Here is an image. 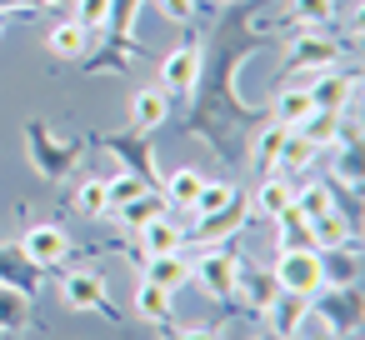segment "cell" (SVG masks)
Masks as SVG:
<instances>
[{
    "instance_id": "1",
    "label": "cell",
    "mask_w": 365,
    "mask_h": 340,
    "mask_svg": "<svg viewBox=\"0 0 365 340\" xmlns=\"http://www.w3.org/2000/svg\"><path fill=\"white\" fill-rule=\"evenodd\" d=\"M26 140H31V165H36L41 175H51V180L71 175V170H76V160H81V145H76V140L51 135L41 120H31V125H26Z\"/></svg>"
},
{
    "instance_id": "2",
    "label": "cell",
    "mask_w": 365,
    "mask_h": 340,
    "mask_svg": "<svg viewBox=\"0 0 365 340\" xmlns=\"http://www.w3.org/2000/svg\"><path fill=\"white\" fill-rule=\"evenodd\" d=\"M61 300L66 310H81V315H106V320H120V310L110 305V290H106V275L101 270H71L66 285H61Z\"/></svg>"
},
{
    "instance_id": "3",
    "label": "cell",
    "mask_w": 365,
    "mask_h": 340,
    "mask_svg": "<svg viewBox=\"0 0 365 340\" xmlns=\"http://www.w3.org/2000/svg\"><path fill=\"white\" fill-rule=\"evenodd\" d=\"M275 285L280 290H295V295H320V250H285L275 265Z\"/></svg>"
},
{
    "instance_id": "4",
    "label": "cell",
    "mask_w": 365,
    "mask_h": 340,
    "mask_svg": "<svg viewBox=\"0 0 365 340\" xmlns=\"http://www.w3.org/2000/svg\"><path fill=\"white\" fill-rule=\"evenodd\" d=\"M235 270H240L235 250H205V255L190 265V280H195L205 295H215V300H230V295H235Z\"/></svg>"
},
{
    "instance_id": "5",
    "label": "cell",
    "mask_w": 365,
    "mask_h": 340,
    "mask_svg": "<svg viewBox=\"0 0 365 340\" xmlns=\"http://www.w3.org/2000/svg\"><path fill=\"white\" fill-rule=\"evenodd\" d=\"M21 250L31 255V265H36V270H56V265L71 255V235H66L56 220H41V225H31V230H26Z\"/></svg>"
},
{
    "instance_id": "6",
    "label": "cell",
    "mask_w": 365,
    "mask_h": 340,
    "mask_svg": "<svg viewBox=\"0 0 365 340\" xmlns=\"http://www.w3.org/2000/svg\"><path fill=\"white\" fill-rule=\"evenodd\" d=\"M195 81H200V46L190 41V46H180L160 61V91L165 96H190Z\"/></svg>"
},
{
    "instance_id": "7",
    "label": "cell",
    "mask_w": 365,
    "mask_h": 340,
    "mask_svg": "<svg viewBox=\"0 0 365 340\" xmlns=\"http://www.w3.org/2000/svg\"><path fill=\"white\" fill-rule=\"evenodd\" d=\"M106 145L120 155V165L130 175H140L150 190H160V175H155V160H150V145L140 140V130H125V135H106Z\"/></svg>"
},
{
    "instance_id": "8",
    "label": "cell",
    "mask_w": 365,
    "mask_h": 340,
    "mask_svg": "<svg viewBox=\"0 0 365 340\" xmlns=\"http://www.w3.org/2000/svg\"><path fill=\"white\" fill-rule=\"evenodd\" d=\"M235 295H245V305H250L255 315H265L270 300L280 295L275 270H270V265H240V270H235Z\"/></svg>"
},
{
    "instance_id": "9",
    "label": "cell",
    "mask_w": 365,
    "mask_h": 340,
    "mask_svg": "<svg viewBox=\"0 0 365 340\" xmlns=\"http://www.w3.org/2000/svg\"><path fill=\"white\" fill-rule=\"evenodd\" d=\"M270 335H285V340H295L300 335V325L310 320V295H295V290H280L275 300H270Z\"/></svg>"
},
{
    "instance_id": "10",
    "label": "cell",
    "mask_w": 365,
    "mask_h": 340,
    "mask_svg": "<svg viewBox=\"0 0 365 340\" xmlns=\"http://www.w3.org/2000/svg\"><path fill=\"white\" fill-rule=\"evenodd\" d=\"M0 285L21 290L26 300L36 295V285H41V270L31 265V255H26L21 245H0Z\"/></svg>"
},
{
    "instance_id": "11",
    "label": "cell",
    "mask_w": 365,
    "mask_h": 340,
    "mask_svg": "<svg viewBox=\"0 0 365 340\" xmlns=\"http://www.w3.org/2000/svg\"><path fill=\"white\" fill-rule=\"evenodd\" d=\"M170 120V96L160 91V86H150V91H135L130 96V130H155V125H165Z\"/></svg>"
},
{
    "instance_id": "12",
    "label": "cell",
    "mask_w": 365,
    "mask_h": 340,
    "mask_svg": "<svg viewBox=\"0 0 365 340\" xmlns=\"http://www.w3.org/2000/svg\"><path fill=\"white\" fill-rule=\"evenodd\" d=\"M350 96H360V81H355V76H340V71H325V76L310 86V105H315V110H345Z\"/></svg>"
},
{
    "instance_id": "13",
    "label": "cell",
    "mask_w": 365,
    "mask_h": 340,
    "mask_svg": "<svg viewBox=\"0 0 365 340\" xmlns=\"http://www.w3.org/2000/svg\"><path fill=\"white\" fill-rule=\"evenodd\" d=\"M145 280L175 295V290H180V285L190 280V260H185L180 250H165V255H145Z\"/></svg>"
},
{
    "instance_id": "14",
    "label": "cell",
    "mask_w": 365,
    "mask_h": 340,
    "mask_svg": "<svg viewBox=\"0 0 365 340\" xmlns=\"http://www.w3.org/2000/svg\"><path fill=\"white\" fill-rule=\"evenodd\" d=\"M340 130H345V115H340V110H310V115L295 125V135H305L315 150H335Z\"/></svg>"
},
{
    "instance_id": "15",
    "label": "cell",
    "mask_w": 365,
    "mask_h": 340,
    "mask_svg": "<svg viewBox=\"0 0 365 340\" xmlns=\"http://www.w3.org/2000/svg\"><path fill=\"white\" fill-rule=\"evenodd\" d=\"M135 235H140V250H145V255H165V250H180V245H185V230H180L170 215H155V220H145Z\"/></svg>"
},
{
    "instance_id": "16",
    "label": "cell",
    "mask_w": 365,
    "mask_h": 340,
    "mask_svg": "<svg viewBox=\"0 0 365 340\" xmlns=\"http://www.w3.org/2000/svg\"><path fill=\"white\" fill-rule=\"evenodd\" d=\"M46 46H51V56H61V61H81V56L91 51V31H86L81 21H61V26H51Z\"/></svg>"
},
{
    "instance_id": "17",
    "label": "cell",
    "mask_w": 365,
    "mask_h": 340,
    "mask_svg": "<svg viewBox=\"0 0 365 340\" xmlns=\"http://www.w3.org/2000/svg\"><path fill=\"white\" fill-rule=\"evenodd\" d=\"M240 220H245V195H235V200H230L225 210H215V215H200V230H195V235H200L205 245H215V240H230V235L240 230Z\"/></svg>"
},
{
    "instance_id": "18",
    "label": "cell",
    "mask_w": 365,
    "mask_h": 340,
    "mask_svg": "<svg viewBox=\"0 0 365 340\" xmlns=\"http://www.w3.org/2000/svg\"><path fill=\"white\" fill-rule=\"evenodd\" d=\"M310 235H315V250H335V245L355 240V220H345L340 205H335V210H325V215L310 220Z\"/></svg>"
},
{
    "instance_id": "19",
    "label": "cell",
    "mask_w": 365,
    "mask_h": 340,
    "mask_svg": "<svg viewBox=\"0 0 365 340\" xmlns=\"http://www.w3.org/2000/svg\"><path fill=\"white\" fill-rule=\"evenodd\" d=\"M315 155H320V150H315L305 135H295V130H290V135H285V145H280V155H275V170H280L285 180H290V175H305V170L315 165Z\"/></svg>"
},
{
    "instance_id": "20",
    "label": "cell",
    "mask_w": 365,
    "mask_h": 340,
    "mask_svg": "<svg viewBox=\"0 0 365 340\" xmlns=\"http://www.w3.org/2000/svg\"><path fill=\"white\" fill-rule=\"evenodd\" d=\"M290 200H295V185H290L285 175H275V180H265V185L255 190L250 210H255V215H265V220H275V215H285V210H290Z\"/></svg>"
},
{
    "instance_id": "21",
    "label": "cell",
    "mask_w": 365,
    "mask_h": 340,
    "mask_svg": "<svg viewBox=\"0 0 365 340\" xmlns=\"http://www.w3.org/2000/svg\"><path fill=\"white\" fill-rule=\"evenodd\" d=\"M275 225H280V235H275V250L285 255V250H315V235H310V220L290 205L285 215H275Z\"/></svg>"
},
{
    "instance_id": "22",
    "label": "cell",
    "mask_w": 365,
    "mask_h": 340,
    "mask_svg": "<svg viewBox=\"0 0 365 340\" xmlns=\"http://www.w3.org/2000/svg\"><path fill=\"white\" fill-rule=\"evenodd\" d=\"M320 320H325L330 330H355V325H360V315H355V285L330 290V300L320 305Z\"/></svg>"
},
{
    "instance_id": "23",
    "label": "cell",
    "mask_w": 365,
    "mask_h": 340,
    "mask_svg": "<svg viewBox=\"0 0 365 340\" xmlns=\"http://www.w3.org/2000/svg\"><path fill=\"white\" fill-rule=\"evenodd\" d=\"M165 210H170V200H165L160 190H145V195H135L130 205H120L115 215H120V225H125V230H140L145 220H155V215H165Z\"/></svg>"
},
{
    "instance_id": "24",
    "label": "cell",
    "mask_w": 365,
    "mask_h": 340,
    "mask_svg": "<svg viewBox=\"0 0 365 340\" xmlns=\"http://www.w3.org/2000/svg\"><path fill=\"white\" fill-rule=\"evenodd\" d=\"M305 220H315V215H325V210H335V185L330 180H310V185H300L295 190V200H290Z\"/></svg>"
},
{
    "instance_id": "25",
    "label": "cell",
    "mask_w": 365,
    "mask_h": 340,
    "mask_svg": "<svg viewBox=\"0 0 365 340\" xmlns=\"http://www.w3.org/2000/svg\"><path fill=\"white\" fill-rule=\"evenodd\" d=\"M200 185H205L200 170H170V180H160V195H165L170 205H185V210H190V200L200 195Z\"/></svg>"
},
{
    "instance_id": "26",
    "label": "cell",
    "mask_w": 365,
    "mask_h": 340,
    "mask_svg": "<svg viewBox=\"0 0 365 340\" xmlns=\"http://www.w3.org/2000/svg\"><path fill=\"white\" fill-rule=\"evenodd\" d=\"M330 61H335V41L305 36L300 46H290V71H305V66H330Z\"/></svg>"
},
{
    "instance_id": "27",
    "label": "cell",
    "mask_w": 365,
    "mask_h": 340,
    "mask_svg": "<svg viewBox=\"0 0 365 340\" xmlns=\"http://www.w3.org/2000/svg\"><path fill=\"white\" fill-rule=\"evenodd\" d=\"M310 110H315V105H310V91H300V86H295V91H280V96H275V120H280L285 130H295V125H300V120H305Z\"/></svg>"
},
{
    "instance_id": "28",
    "label": "cell",
    "mask_w": 365,
    "mask_h": 340,
    "mask_svg": "<svg viewBox=\"0 0 365 340\" xmlns=\"http://www.w3.org/2000/svg\"><path fill=\"white\" fill-rule=\"evenodd\" d=\"M235 195H240V190H235L230 180H205V185H200V195L190 200V210H195V215H215V210H225Z\"/></svg>"
},
{
    "instance_id": "29",
    "label": "cell",
    "mask_w": 365,
    "mask_h": 340,
    "mask_svg": "<svg viewBox=\"0 0 365 340\" xmlns=\"http://www.w3.org/2000/svg\"><path fill=\"white\" fill-rule=\"evenodd\" d=\"M31 320V300L11 285H0V330H21Z\"/></svg>"
},
{
    "instance_id": "30",
    "label": "cell",
    "mask_w": 365,
    "mask_h": 340,
    "mask_svg": "<svg viewBox=\"0 0 365 340\" xmlns=\"http://www.w3.org/2000/svg\"><path fill=\"white\" fill-rule=\"evenodd\" d=\"M145 190H150V185H145L140 175H130V170H120L115 180H106V195H110V215H115L120 205H130L135 195H145Z\"/></svg>"
},
{
    "instance_id": "31",
    "label": "cell",
    "mask_w": 365,
    "mask_h": 340,
    "mask_svg": "<svg viewBox=\"0 0 365 340\" xmlns=\"http://www.w3.org/2000/svg\"><path fill=\"white\" fill-rule=\"evenodd\" d=\"M135 310H140L145 320H165V315H170V290L140 280V290H135Z\"/></svg>"
},
{
    "instance_id": "32",
    "label": "cell",
    "mask_w": 365,
    "mask_h": 340,
    "mask_svg": "<svg viewBox=\"0 0 365 340\" xmlns=\"http://www.w3.org/2000/svg\"><path fill=\"white\" fill-rule=\"evenodd\" d=\"M335 0H290V21L295 26H330Z\"/></svg>"
},
{
    "instance_id": "33",
    "label": "cell",
    "mask_w": 365,
    "mask_h": 340,
    "mask_svg": "<svg viewBox=\"0 0 365 340\" xmlns=\"http://www.w3.org/2000/svg\"><path fill=\"white\" fill-rule=\"evenodd\" d=\"M110 16H115V0H76V21L96 36V31H106L110 26Z\"/></svg>"
},
{
    "instance_id": "34",
    "label": "cell",
    "mask_w": 365,
    "mask_h": 340,
    "mask_svg": "<svg viewBox=\"0 0 365 340\" xmlns=\"http://www.w3.org/2000/svg\"><path fill=\"white\" fill-rule=\"evenodd\" d=\"M285 135H290V130H285L280 120H270V125L260 130V140H255V160H260L265 170L275 165V155H280V145H285Z\"/></svg>"
},
{
    "instance_id": "35",
    "label": "cell",
    "mask_w": 365,
    "mask_h": 340,
    "mask_svg": "<svg viewBox=\"0 0 365 340\" xmlns=\"http://www.w3.org/2000/svg\"><path fill=\"white\" fill-rule=\"evenodd\" d=\"M330 180H340L345 190H360V150H355V145H345V150L335 155V165H330Z\"/></svg>"
},
{
    "instance_id": "36",
    "label": "cell",
    "mask_w": 365,
    "mask_h": 340,
    "mask_svg": "<svg viewBox=\"0 0 365 340\" xmlns=\"http://www.w3.org/2000/svg\"><path fill=\"white\" fill-rule=\"evenodd\" d=\"M81 215H110V195H106V180H81V195H76Z\"/></svg>"
},
{
    "instance_id": "37",
    "label": "cell",
    "mask_w": 365,
    "mask_h": 340,
    "mask_svg": "<svg viewBox=\"0 0 365 340\" xmlns=\"http://www.w3.org/2000/svg\"><path fill=\"white\" fill-rule=\"evenodd\" d=\"M160 325V340H225V330L215 325V330H175V325H165V320H155Z\"/></svg>"
},
{
    "instance_id": "38",
    "label": "cell",
    "mask_w": 365,
    "mask_h": 340,
    "mask_svg": "<svg viewBox=\"0 0 365 340\" xmlns=\"http://www.w3.org/2000/svg\"><path fill=\"white\" fill-rule=\"evenodd\" d=\"M160 11H165L170 21H180V26H185V21L195 16V0H160Z\"/></svg>"
},
{
    "instance_id": "39",
    "label": "cell",
    "mask_w": 365,
    "mask_h": 340,
    "mask_svg": "<svg viewBox=\"0 0 365 340\" xmlns=\"http://www.w3.org/2000/svg\"><path fill=\"white\" fill-rule=\"evenodd\" d=\"M310 340H340V335H335V330H330V325H320V330H315V335H310Z\"/></svg>"
},
{
    "instance_id": "40",
    "label": "cell",
    "mask_w": 365,
    "mask_h": 340,
    "mask_svg": "<svg viewBox=\"0 0 365 340\" xmlns=\"http://www.w3.org/2000/svg\"><path fill=\"white\" fill-rule=\"evenodd\" d=\"M36 6H66V0H36Z\"/></svg>"
},
{
    "instance_id": "41",
    "label": "cell",
    "mask_w": 365,
    "mask_h": 340,
    "mask_svg": "<svg viewBox=\"0 0 365 340\" xmlns=\"http://www.w3.org/2000/svg\"><path fill=\"white\" fill-rule=\"evenodd\" d=\"M0 36H6V16H0Z\"/></svg>"
},
{
    "instance_id": "42",
    "label": "cell",
    "mask_w": 365,
    "mask_h": 340,
    "mask_svg": "<svg viewBox=\"0 0 365 340\" xmlns=\"http://www.w3.org/2000/svg\"><path fill=\"white\" fill-rule=\"evenodd\" d=\"M270 340H285V335H270Z\"/></svg>"
}]
</instances>
